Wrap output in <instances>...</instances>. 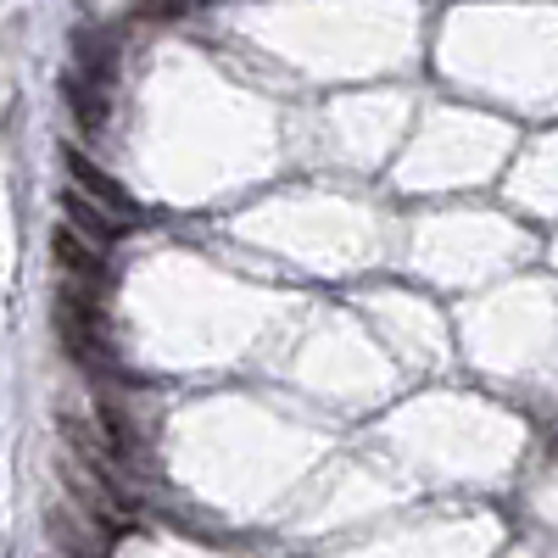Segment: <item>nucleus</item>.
<instances>
[{"label": "nucleus", "mask_w": 558, "mask_h": 558, "mask_svg": "<svg viewBox=\"0 0 558 558\" xmlns=\"http://www.w3.org/2000/svg\"><path fill=\"white\" fill-rule=\"evenodd\" d=\"M134 7L146 17H184V12H191V0H134Z\"/></svg>", "instance_id": "nucleus-5"}, {"label": "nucleus", "mask_w": 558, "mask_h": 558, "mask_svg": "<svg viewBox=\"0 0 558 558\" xmlns=\"http://www.w3.org/2000/svg\"><path fill=\"white\" fill-rule=\"evenodd\" d=\"M51 263L62 274V286L73 291H89V296H107V279H112V252L84 241L73 223H57L51 229Z\"/></svg>", "instance_id": "nucleus-2"}, {"label": "nucleus", "mask_w": 558, "mask_h": 558, "mask_svg": "<svg viewBox=\"0 0 558 558\" xmlns=\"http://www.w3.org/2000/svg\"><path fill=\"white\" fill-rule=\"evenodd\" d=\"M57 336H62L68 357L84 363L89 375L112 368V336H107V318H101V296L62 286L57 291Z\"/></svg>", "instance_id": "nucleus-1"}, {"label": "nucleus", "mask_w": 558, "mask_h": 558, "mask_svg": "<svg viewBox=\"0 0 558 558\" xmlns=\"http://www.w3.org/2000/svg\"><path fill=\"white\" fill-rule=\"evenodd\" d=\"M62 96H68V112H73V123H78L84 134H101V129H107V118H112V89H107V84H96V78H84V73L68 68Z\"/></svg>", "instance_id": "nucleus-4"}, {"label": "nucleus", "mask_w": 558, "mask_h": 558, "mask_svg": "<svg viewBox=\"0 0 558 558\" xmlns=\"http://www.w3.org/2000/svg\"><path fill=\"white\" fill-rule=\"evenodd\" d=\"M62 168H68L73 191H78V196H84L89 207L112 213V218H118V223H129V229L140 223V202H134V196L123 191V184H118V179H112V173H107V168H101L96 157H84L78 146H68V151H62Z\"/></svg>", "instance_id": "nucleus-3"}]
</instances>
